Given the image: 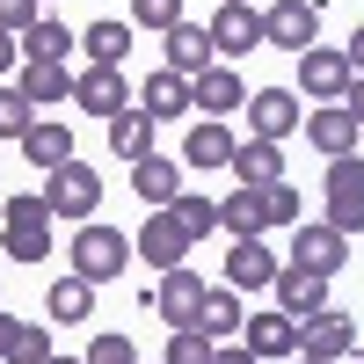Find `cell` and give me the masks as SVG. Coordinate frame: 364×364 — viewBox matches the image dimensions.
I'll return each mask as SVG.
<instances>
[{
    "instance_id": "42",
    "label": "cell",
    "mask_w": 364,
    "mask_h": 364,
    "mask_svg": "<svg viewBox=\"0 0 364 364\" xmlns=\"http://www.w3.org/2000/svg\"><path fill=\"white\" fill-rule=\"evenodd\" d=\"M350 66H357V80H364V22H357V37H350Z\"/></svg>"
},
{
    "instance_id": "22",
    "label": "cell",
    "mask_w": 364,
    "mask_h": 364,
    "mask_svg": "<svg viewBox=\"0 0 364 364\" xmlns=\"http://www.w3.org/2000/svg\"><path fill=\"white\" fill-rule=\"evenodd\" d=\"M233 175L248 182V190L284 182V146H277V139H240V146H233Z\"/></svg>"
},
{
    "instance_id": "23",
    "label": "cell",
    "mask_w": 364,
    "mask_h": 364,
    "mask_svg": "<svg viewBox=\"0 0 364 364\" xmlns=\"http://www.w3.org/2000/svg\"><path fill=\"white\" fill-rule=\"evenodd\" d=\"M139 109L146 117H197V102H190V80L182 73H146V87H139Z\"/></svg>"
},
{
    "instance_id": "20",
    "label": "cell",
    "mask_w": 364,
    "mask_h": 364,
    "mask_svg": "<svg viewBox=\"0 0 364 364\" xmlns=\"http://www.w3.org/2000/svg\"><path fill=\"white\" fill-rule=\"evenodd\" d=\"M132 190L161 211V204H175L182 190H190V168H182V161H161V154H146V161H132Z\"/></svg>"
},
{
    "instance_id": "25",
    "label": "cell",
    "mask_w": 364,
    "mask_h": 364,
    "mask_svg": "<svg viewBox=\"0 0 364 364\" xmlns=\"http://www.w3.org/2000/svg\"><path fill=\"white\" fill-rule=\"evenodd\" d=\"M219 233H233V240L269 233V219H262V190H248V182H240L233 197H219Z\"/></svg>"
},
{
    "instance_id": "32",
    "label": "cell",
    "mask_w": 364,
    "mask_h": 364,
    "mask_svg": "<svg viewBox=\"0 0 364 364\" xmlns=\"http://www.w3.org/2000/svg\"><path fill=\"white\" fill-rule=\"evenodd\" d=\"M58 350H51V336H44V328H15V343H8V357H0V364H51Z\"/></svg>"
},
{
    "instance_id": "2",
    "label": "cell",
    "mask_w": 364,
    "mask_h": 364,
    "mask_svg": "<svg viewBox=\"0 0 364 364\" xmlns=\"http://www.w3.org/2000/svg\"><path fill=\"white\" fill-rule=\"evenodd\" d=\"M51 204H44V190L37 197H8V219H0V248H8L15 262H44L51 255Z\"/></svg>"
},
{
    "instance_id": "45",
    "label": "cell",
    "mask_w": 364,
    "mask_h": 364,
    "mask_svg": "<svg viewBox=\"0 0 364 364\" xmlns=\"http://www.w3.org/2000/svg\"><path fill=\"white\" fill-rule=\"evenodd\" d=\"M291 364H328V357H306V350H299V357H291Z\"/></svg>"
},
{
    "instance_id": "12",
    "label": "cell",
    "mask_w": 364,
    "mask_h": 364,
    "mask_svg": "<svg viewBox=\"0 0 364 364\" xmlns=\"http://www.w3.org/2000/svg\"><path fill=\"white\" fill-rule=\"evenodd\" d=\"M197 299H204V277L175 262V269H161V284L146 291V306H154L168 328H190V321H197Z\"/></svg>"
},
{
    "instance_id": "15",
    "label": "cell",
    "mask_w": 364,
    "mask_h": 364,
    "mask_svg": "<svg viewBox=\"0 0 364 364\" xmlns=\"http://www.w3.org/2000/svg\"><path fill=\"white\" fill-rule=\"evenodd\" d=\"M269 291H277V314H291V321H314L328 306V277H321V269H299V262H284Z\"/></svg>"
},
{
    "instance_id": "35",
    "label": "cell",
    "mask_w": 364,
    "mask_h": 364,
    "mask_svg": "<svg viewBox=\"0 0 364 364\" xmlns=\"http://www.w3.org/2000/svg\"><path fill=\"white\" fill-rule=\"evenodd\" d=\"M211 350H219V343H211L204 328H175V343H168L161 364H211Z\"/></svg>"
},
{
    "instance_id": "27",
    "label": "cell",
    "mask_w": 364,
    "mask_h": 364,
    "mask_svg": "<svg viewBox=\"0 0 364 364\" xmlns=\"http://www.w3.org/2000/svg\"><path fill=\"white\" fill-rule=\"evenodd\" d=\"M248 350L255 357H299V321L291 314H255L248 321Z\"/></svg>"
},
{
    "instance_id": "29",
    "label": "cell",
    "mask_w": 364,
    "mask_h": 364,
    "mask_svg": "<svg viewBox=\"0 0 364 364\" xmlns=\"http://www.w3.org/2000/svg\"><path fill=\"white\" fill-rule=\"evenodd\" d=\"M22 154L37 161L44 175L66 168V161H73V124H29V132H22Z\"/></svg>"
},
{
    "instance_id": "21",
    "label": "cell",
    "mask_w": 364,
    "mask_h": 364,
    "mask_svg": "<svg viewBox=\"0 0 364 364\" xmlns=\"http://www.w3.org/2000/svg\"><path fill=\"white\" fill-rule=\"evenodd\" d=\"M73 80L80 73L66 66V58H22V80L15 87H22L29 102H73Z\"/></svg>"
},
{
    "instance_id": "37",
    "label": "cell",
    "mask_w": 364,
    "mask_h": 364,
    "mask_svg": "<svg viewBox=\"0 0 364 364\" xmlns=\"http://www.w3.org/2000/svg\"><path fill=\"white\" fill-rule=\"evenodd\" d=\"M182 0H132V29H175Z\"/></svg>"
},
{
    "instance_id": "34",
    "label": "cell",
    "mask_w": 364,
    "mask_h": 364,
    "mask_svg": "<svg viewBox=\"0 0 364 364\" xmlns=\"http://www.w3.org/2000/svg\"><path fill=\"white\" fill-rule=\"evenodd\" d=\"M175 219L190 226V240H204V233H219V204H211V197H190V190H182V197H175Z\"/></svg>"
},
{
    "instance_id": "33",
    "label": "cell",
    "mask_w": 364,
    "mask_h": 364,
    "mask_svg": "<svg viewBox=\"0 0 364 364\" xmlns=\"http://www.w3.org/2000/svg\"><path fill=\"white\" fill-rule=\"evenodd\" d=\"M29 124H37V102L22 87H0V139H22Z\"/></svg>"
},
{
    "instance_id": "7",
    "label": "cell",
    "mask_w": 364,
    "mask_h": 364,
    "mask_svg": "<svg viewBox=\"0 0 364 364\" xmlns=\"http://www.w3.org/2000/svg\"><path fill=\"white\" fill-rule=\"evenodd\" d=\"M328 226L336 233H364V161L357 154L328 161Z\"/></svg>"
},
{
    "instance_id": "11",
    "label": "cell",
    "mask_w": 364,
    "mask_h": 364,
    "mask_svg": "<svg viewBox=\"0 0 364 364\" xmlns=\"http://www.w3.org/2000/svg\"><path fill=\"white\" fill-rule=\"evenodd\" d=\"M291 262L299 269H321V277H336V269L350 262V233H336L328 219H299V233H291Z\"/></svg>"
},
{
    "instance_id": "8",
    "label": "cell",
    "mask_w": 364,
    "mask_h": 364,
    "mask_svg": "<svg viewBox=\"0 0 364 364\" xmlns=\"http://www.w3.org/2000/svg\"><path fill=\"white\" fill-rule=\"evenodd\" d=\"M211 44H219V58H248L255 44H269L255 0H219V15H211Z\"/></svg>"
},
{
    "instance_id": "18",
    "label": "cell",
    "mask_w": 364,
    "mask_h": 364,
    "mask_svg": "<svg viewBox=\"0 0 364 364\" xmlns=\"http://www.w3.org/2000/svg\"><path fill=\"white\" fill-rule=\"evenodd\" d=\"M233 132H226V117H197L190 139H182V168H233Z\"/></svg>"
},
{
    "instance_id": "41",
    "label": "cell",
    "mask_w": 364,
    "mask_h": 364,
    "mask_svg": "<svg viewBox=\"0 0 364 364\" xmlns=\"http://www.w3.org/2000/svg\"><path fill=\"white\" fill-rule=\"evenodd\" d=\"M211 364H262L255 350H211Z\"/></svg>"
},
{
    "instance_id": "38",
    "label": "cell",
    "mask_w": 364,
    "mask_h": 364,
    "mask_svg": "<svg viewBox=\"0 0 364 364\" xmlns=\"http://www.w3.org/2000/svg\"><path fill=\"white\" fill-rule=\"evenodd\" d=\"M80 357H87V364H139V350H132V336H95V343H87Z\"/></svg>"
},
{
    "instance_id": "40",
    "label": "cell",
    "mask_w": 364,
    "mask_h": 364,
    "mask_svg": "<svg viewBox=\"0 0 364 364\" xmlns=\"http://www.w3.org/2000/svg\"><path fill=\"white\" fill-rule=\"evenodd\" d=\"M15 58H22V37H15V29H0V73H8Z\"/></svg>"
},
{
    "instance_id": "36",
    "label": "cell",
    "mask_w": 364,
    "mask_h": 364,
    "mask_svg": "<svg viewBox=\"0 0 364 364\" xmlns=\"http://www.w3.org/2000/svg\"><path fill=\"white\" fill-rule=\"evenodd\" d=\"M262 219L269 226H299V190H291V182H269V190H262Z\"/></svg>"
},
{
    "instance_id": "16",
    "label": "cell",
    "mask_w": 364,
    "mask_h": 364,
    "mask_svg": "<svg viewBox=\"0 0 364 364\" xmlns=\"http://www.w3.org/2000/svg\"><path fill=\"white\" fill-rule=\"evenodd\" d=\"M299 350L336 364V357H350V350H357V321H350V314H336V306H321L314 321H299Z\"/></svg>"
},
{
    "instance_id": "19",
    "label": "cell",
    "mask_w": 364,
    "mask_h": 364,
    "mask_svg": "<svg viewBox=\"0 0 364 364\" xmlns=\"http://www.w3.org/2000/svg\"><path fill=\"white\" fill-rule=\"evenodd\" d=\"M190 102H197V117H233V109H248V87H240L233 66H211L190 80Z\"/></svg>"
},
{
    "instance_id": "24",
    "label": "cell",
    "mask_w": 364,
    "mask_h": 364,
    "mask_svg": "<svg viewBox=\"0 0 364 364\" xmlns=\"http://www.w3.org/2000/svg\"><path fill=\"white\" fill-rule=\"evenodd\" d=\"M154 132H161V117L117 109V117H109V154H117V161H146V154H154Z\"/></svg>"
},
{
    "instance_id": "26",
    "label": "cell",
    "mask_w": 364,
    "mask_h": 364,
    "mask_svg": "<svg viewBox=\"0 0 364 364\" xmlns=\"http://www.w3.org/2000/svg\"><path fill=\"white\" fill-rule=\"evenodd\" d=\"M80 51H87V66H124V51H132V22H87L80 29Z\"/></svg>"
},
{
    "instance_id": "39",
    "label": "cell",
    "mask_w": 364,
    "mask_h": 364,
    "mask_svg": "<svg viewBox=\"0 0 364 364\" xmlns=\"http://www.w3.org/2000/svg\"><path fill=\"white\" fill-rule=\"evenodd\" d=\"M44 15H37V0H0V29H15V37H22V29H37Z\"/></svg>"
},
{
    "instance_id": "28",
    "label": "cell",
    "mask_w": 364,
    "mask_h": 364,
    "mask_svg": "<svg viewBox=\"0 0 364 364\" xmlns=\"http://www.w3.org/2000/svg\"><path fill=\"white\" fill-rule=\"evenodd\" d=\"M44 314H51V321H87V314H95V277H80V269H73V277H58V284L44 291Z\"/></svg>"
},
{
    "instance_id": "1",
    "label": "cell",
    "mask_w": 364,
    "mask_h": 364,
    "mask_svg": "<svg viewBox=\"0 0 364 364\" xmlns=\"http://www.w3.org/2000/svg\"><path fill=\"white\" fill-rule=\"evenodd\" d=\"M44 204H51V219H73V226H87L102 211V175L87 168L80 154L66 161V168H51L44 175Z\"/></svg>"
},
{
    "instance_id": "46",
    "label": "cell",
    "mask_w": 364,
    "mask_h": 364,
    "mask_svg": "<svg viewBox=\"0 0 364 364\" xmlns=\"http://www.w3.org/2000/svg\"><path fill=\"white\" fill-rule=\"evenodd\" d=\"M51 364H87V357H51Z\"/></svg>"
},
{
    "instance_id": "17",
    "label": "cell",
    "mask_w": 364,
    "mask_h": 364,
    "mask_svg": "<svg viewBox=\"0 0 364 364\" xmlns=\"http://www.w3.org/2000/svg\"><path fill=\"white\" fill-rule=\"evenodd\" d=\"M226 284L233 291H269V284H277V255L262 248V233H248V240L226 248Z\"/></svg>"
},
{
    "instance_id": "30",
    "label": "cell",
    "mask_w": 364,
    "mask_h": 364,
    "mask_svg": "<svg viewBox=\"0 0 364 364\" xmlns=\"http://www.w3.org/2000/svg\"><path fill=\"white\" fill-rule=\"evenodd\" d=\"M240 321H248V314H240V299H233V284H226V291H211V284H204V299H197V321H190V328H204L211 343H226V336H233Z\"/></svg>"
},
{
    "instance_id": "47",
    "label": "cell",
    "mask_w": 364,
    "mask_h": 364,
    "mask_svg": "<svg viewBox=\"0 0 364 364\" xmlns=\"http://www.w3.org/2000/svg\"><path fill=\"white\" fill-rule=\"evenodd\" d=\"M357 364H364V357H357Z\"/></svg>"
},
{
    "instance_id": "43",
    "label": "cell",
    "mask_w": 364,
    "mask_h": 364,
    "mask_svg": "<svg viewBox=\"0 0 364 364\" xmlns=\"http://www.w3.org/2000/svg\"><path fill=\"white\" fill-rule=\"evenodd\" d=\"M15 328H22V321H8V314H0V357H8V343H15Z\"/></svg>"
},
{
    "instance_id": "13",
    "label": "cell",
    "mask_w": 364,
    "mask_h": 364,
    "mask_svg": "<svg viewBox=\"0 0 364 364\" xmlns=\"http://www.w3.org/2000/svg\"><path fill=\"white\" fill-rule=\"evenodd\" d=\"M73 109H80V117H102V124H109L117 109H132V87H124V66H87V73L73 80Z\"/></svg>"
},
{
    "instance_id": "31",
    "label": "cell",
    "mask_w": 364,
    "mask_h": 364,
    "mask_svg": "<svg viewBox=\"0 0 364 364\" xmlns=\"http://www.w3.org/2000/svg\"><path fill=\"white\" fill-rule=\"evenodd\" d=\"M73 51V29L66 22H37V29H22V58H66Z\"/></svg>"
},
{
    "instance_id": "9",
    "label": "cell",
    "mask_w": 364,
    "mask_h": 364,
    "mask_svg": "<svg viewBox=\"0 0 364 364\" xmlns=\"http://www.w3.org/2000/svg\"><path fill=\"white\" fill-rule=\"evenodd\" d=\"M262 29H269V44L277 51H306V44H321V0H277V8L262 15Z\"/></svg>"
},
{
    "instance_id": "5",
    "label": "cell",
    "mask_w": 364,
    "mask_h": 364,
    "mask_svg": "<svg viewBox=\"0 0 364 364\" xmlns=\"http://www.w3.org/2000/svg\"><path fill=\"white\" fill-rule=\"evenodd\" d=\"M299 87H306L314 102H343L350 87H357V66H350V51L306 44V51H299Z\"/></svg>"
},
{
    "instance_id": "10",
    "label": "cell",
    "mask_w": 364,
    "mask_h": 364,
    "mask_svg": "<svg viewBox=\"0 0 364 364\" xmlns=\"http://www.w3.org/2000/svg\"><path fill=\"white\" fill-rule=\"evenodd\" d=\"M161 58H168V73L197 80V73L219 66V44H211V29H197V22H175V29H161Z\"/></svg>"
},
{
    "instance_id": "14",
    "label": "cell",
    "mask_w": 364,
    "mask_h": 364,
    "mask_svg": "<svg viewBox=\"0 0 364 364\" xmlns=\"http://www.w3.org/2000/svg\"><path fill=\"white\" fill-rule=\"evenodd\" d=\"M357 139H364V124H357L350 102H321V109L306 117V146H314V154H328V161L357 154Z\"/></svg>"
},
{
    "instance_id": "44",
    "label": "cell",
    "mask_w": 364,
    "mask_h": 364,
    "mask_svg": "<svg viewBox=\"0 0 364 364\" xmlns=\"http://www.w3.org/2000/svg\"><path fill=\"white\" fill-rule=\"evenodd\" d=\"M343 102H350V109H357V124H364V80H357V87H350V95H343Z\"/></svg>"
},
{
    "instance_id": "6",
    "label": "cell",
    "mask_w": 364,
    "mask_h": 364,
    "mask_svg": "<svg viewBox=\"0 0 364 364\" xmlns=\"http://www.w3.org/2000/svg\"><path fill=\"white\" fill-rule=\"evenodd\" d=\"M291 132H306V102L291 95V87H255L248 95V139H291Z\"/></svg>"
},
{
    "instance_id": "3",
    "label": "cell",
    "mask_w": 364,
    "mask_h": 364,
    "mask_svg": "<svg viewBox=\"0 0 364 364\" xmlns=\"http://www.w3.org/2000/svg\"><path fill=\"white\" fill-rule=\"evenodd\" d=\"M124 262H132V233H124V226H102V219L73 226V269H80V277L109 284V277H117Z\"/></svg>"
},
{
    "instance_id": "4",
    "label": "cell",
    "mask_w": 364,
    "mask_h": 364,
    "mask_svg": "<svg viewBox=\"0 0 364 364\" xmlns=\"http://www.w3.org/2000/svg\"><path fill=\"white\" fill-rule=\"evenodd\" d=\"M190 248H197V240H190V226L175 219V204H161L154 219H146V226L132 233V255H139V262H154V269H175V262H190Z\"/></svg>"
}]
</instances>
